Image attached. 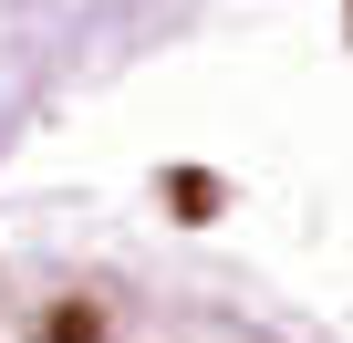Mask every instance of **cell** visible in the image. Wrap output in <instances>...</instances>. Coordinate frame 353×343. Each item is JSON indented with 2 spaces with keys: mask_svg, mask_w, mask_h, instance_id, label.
<instances>
[{
  "mask_svg": "<svg viewBox=\"0 0 353 343\" xmlns=\"http://www.w3.org/2000/svg\"><path fill=\"white\" fill-rule=\"evenodd\" d=\"M42 343H104V312H94V302H52Z\"/></svg>",
  "mask_w": 353,
  "mask_h": 343,
  "instance_id": "obj_2",
  "label": "cell"
},
{
  "mask_svg": "<svg viewBox=\"0 0 353 343\" xmlns=\"http://www.w3.org/2000/svg\"><path fill=\"white\" fill-rule=\"evenodd\" d=\"M343 32H353V21H343Z\"/></svg>",
  "mask_w": 353,
  "mask_h": 343,
  "instance_id": "obj_3",
  "label": "cell"
},
{
  "mask_svg": "<svg viewBox=\"0 0 353 343\" xmlns=\"http://www.w3.org/2000/svg\"><path fill=\"white\" fill-rule=\"evenodd\" d=\"M166 208H176V219H188V229H208V219L229 208V188L208 177V166H166Z\"/></svg>",
  "mask_w": 353,
  "mask_h": 343,
  "instance_id": "obj_1",
  "label": "cell"
}]
</instances>
